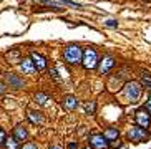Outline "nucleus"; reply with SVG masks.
Returning <instances> with one entry per match:
<instances>
[{"instance_id":"nucleus-1","label":"nucleus","mask_w":151,"mask_h":149,"mask_svg":"<svg viewBox=\"0 0 151 149\" xmlns=\"http://www.w3.org/2000/svg\"><path fill=\"white\" fill-rule=\"evenodd\" d=\"M63 58L70 65H78L83 60V48L80 45H68L63 52Z\"/></svg>"},{"instance_id":"nucleus-2","label":"nucleus","mask_w":151,"mask_h":149,"mask_svg":"<svg viewBox=\"0 0 151 149\" xmlns=\"http://www.w3.org/2000/svg\"><path fill=\"white\" fill-rule=\"evenodd\" d=\"M98 53L95 48H85L83 50V60H81V65H83L85 70H95V68L98 66Z\"/></svg>"},{"instance_id":"nucleus-3","label":"nucleus","mask_w":151,"mask_h":149,"mask_svg":"<svg viewBox=\"0 0 151 149\" xmlns=\"http://www.w3.org/2000/svg\"><path fill=\"white\" fill-rule=\"evenodd\" d=\"M141 96V83L138 81H128L125 85V98L130 103H136Z\"/></svg>"},{"instance_id":"nucleus-4","label":"nucleus","mask_w":151,"mask_h":149,"mask_svg":"<svg viewBox=\"0 0 151 149\" xmlns=\"http://www.w3.org/2000/svg\"><path fill=\"white\" fill-rule=\"evenodd\" d=\"M126 138L130 139V141H133V143H141V141H146V139L150 138V133H148V129L141 128V126H133L128 131Z\"/></svg>"},{"instance_id":"nucleus-5","label":"nucleus","mask_w":151,"mask_h":149,"mask_svg":"<svg viewBox=\"0 0 151 149\" xmlns=\"http://www.w3.org/2000/svg\"><path fill=\"white\" fill-rule=\"evenodd\" d=\"M135 121H136L138 126L148 129V128H150V124H151V113L146 108H140L135 113Z\"/></svg>"},{"instance_id":"nucleus-6","label":"nucleus","mask_w":151,"mask_h":149,"mask_svg":"<svg viewBox=\"0 0 151 149\" xmlns=\"http://www.w3.org/2000/svg\"><path fill=\"white\" fill-rule=\"evenodd\" d=\"M88 141H90V146L93 149H108L110 148V141L105 138V134L95 133L88 138Z\"/></svg>"},{"instance_id":"nucleus-7","label":"nucleus","mask_w":151,"mask_h":149,"mask_svg":"<svg viewBox=\"0 0 151 149\" xmlns=\"http://www.w3.org/2000/svg\"><path fill=\"white\" fill-rule=\"evenodd\" d=\"M115 65H116L115 58L111 57V55H105L98 63V71L101 73V75H108V73L115 68Z\"/></svg>"},{"instance_id":"nucleus-8","label":"nucleus","mask_w":151,"mask_h":149,"mask_svg":"<svg viewBox=\"0 0 151 149\" xmlns=\"http://www.w3.org/2000/svg\"><path fill=\"white\" fill-rule=\"evenodd\" d=\"M20 70L23 75H33L37 71V66H35V63H33L32 58H23L20 63Z\"/></svg>"},{"instance_id":"nucleus-9","label":"nucleus","mask_w":151,"mask_h":149,"mask_svg":"<svg viewBox=\"0 0 151 149\" xmlns=\"http://www.w3.org/2000/svg\"><path fill=\"white\" fill-rule=\"evenodd\" d=\"M5 81H7V85L10 88H13V90H20V88L23 86V81H22L17 75H13V73H5Z\"/></svg>"},{"instance_id":"nucleus-10","label":"nucleus","mask_w":151,"mask_h":149,"mask_svg":"<svg viewBox=\"0 0 151 149\" xmlns=\"http://www.w3.org/2000/svg\"><path fill=\"white\" fill-rule=\"evenodd\" d=\"M30 58L33 60V63H35V66H37V71H42V70H45L47 68V60H45V57H42L40 53H37V52H32Z\"/></svg>"},{"instance_id":"nucleus-11","label":"nucleus","mask_w":151,"mask_h":149,"mask_svg":"<svg viewBox=\"0 0 151 149\" xmlns=\"http://www.w3.org/2000/svg\"><path fill=\"white\" fill-rule=\"evenodd\" d=\"M63 106H65V109H68V111H73V109L78 108V99L75 96H72V94H67V96L63 98Z\"/></svg>"},{"instance_id":"nucleus-12","label":"nucleus","mask_w":151,"mask_h":149,"mask_svg":"<svg viewBox=\"0 0 151 149\" xmlns=\"http://www.w3.org/2000/svg\"><path fill=\"white\" fill-rule=\"evenodd\" d=\"M13 138L18 139V141H25L27 138H28V133H27V129L23 128V126H15V129H13Z\"/></svg>"},{"instance_id":"nucleus-13","label":"nucleus","mask_w":151,"mask_h":149,"mask_svg":"<svg viewBox=\"0 0 151 149\" xmlns=\"http://www.w3.org/2000/svg\"><path fill=\"white\" fill-rule=\"evenodd\" d=\"M103 134H105V138H106L110 143H111V141H116V139H118V136H120V131H118L116 128H106V129L103 131Z\"/></svg>"},{"instance_id":"nucleus-14","label":"nucleus","mask_w":151,"mask_h":149,"mask_svg":"<svg viewBox=\"0 0 151 149\" xmlns=\"http://www.w3.org/2000/svg\"><path fill=\"white\" fill-rule=\"evenodd\" d=\"M27 118L30 119V123L33 124H40L42 123V114L38 113V111H28V114H27Z\"/></svg>"},{"instance_id":"nucleus-15","label":"nucleus","mask_w":151,"mask_h":149,"mask_svg":"<svg viewBox=\"0 0 151 149\" xmlns=\"http://www.w3.org/2000/svg\"><path fill=\"white\" fill-rule=\"evenodd\" d=\"M7 60H8V63H17V62H22V58H20V52L18 50H12V52H8L5 55Z\"/></svg>"},{"instance_id":"nucleus-16","label":"nucleus","mask_w":151,"mask_h":149,"mask_svg":"<svg viewBox=\"0 0 151 149\" xmlns=\"http://www.w3.org/2000/svg\"><path fill=\"white\" fill-rule=\"evenodd\" d=\"M5 148L7 149H18V139L15 138H10L5 141Z\"/></svg>"},{"instance_id":"nucleus-17","label":"nucleus","mask_w":151,"mask_h":149,"mask_svg":"<svg viewBox=\"0 0 151 149\" xmlns=\"http://www.w3.org/2000/svg\"><path fill=\"white\" fill-rule=\"evenodd\" d=\"M35 101H37L38 104H47L48 96L45 94V93H37V94H35Z\"/></svg>"},{"instance_id":"nucleus-18","label":"nucleus","mask_w":151,"mask_h":149,"mask_svg":"<svg viewBox=\"0 0 151 149\" xmlns=\"http://www.w3.org/2000/svg\"><path fill=\"white\" fill-rule=\"evenodd\" d=\"M95 109H96V103L95 101H88V103L85 104V113L86 114H93Z\"/></svg>"},{"instance_id":"nucleus-19","label":"nucleus","mask_w":151,"mask_h":149,"mask_svg":"<svg viewBox=\"0 0 151 149\" xmlns=\"http://www.w3.org/2000/svg\"><path fill=\"white\" fill-rule=\"evenodd\" d=\"M141 86L148 88V90L151 91V78H143L141 76Z\"/></svg>"},{"instance_id":"nucleus-20","label":"nucleus","mask_w":151,"mask_h":149,"mask_svg":"<svg viewBox=\"0 0 151 149\" xmlns=\"http://www.w3.org/2000/svg\"><path fill=\"white\" fill-rule=\"evenodd\" d=\"M60 3H63V5H70V7H77V8H80V3H77V2H72V0H60Z\"/></svg>"},{"instance_id":"nucleus-21","label":"nucleus","mask_w":151,"mask_h":149,"mask_svg":"<svg viewBox=\"0 0 151 149\" xmlns=\"http://www.w3.org/2000/svg\"><path fill=\"white\" fill-rule=\"evenodd\" d=\"M105 25L110 27V28H118V22L116 20H106L105 22Z\"/></svg>"},{"instance_id":"nucleus-22","label":"nucleus","mask_w":151,"mask_h":149,"mask_svg":"<svg viewBox=\"0 0 151 149\" xmlns=\"http://www.w3.org/2000/svg\"><path fill=\"white\" fill-rule=\"evenodd\" d=\"M20 149H38V146H37L35 143H27V144H23Z\"/></svg>"},{"instance_id":"nucleus-23","label":"nucleus","mask_w":151,"mask_h":149,"mask_svg":"<svg viewBox=\"0 0 151 149\" xmlns=\"http://www.w3.org/2000/svg\"><path fill=\"white\" fill-rule=\"evenodd\" d=\"M7 141V136H5V131L0 128V144H4Z\"/></svg>"},{"instance_id":"nucleus-24","label":"nucleus","mask_w":151,"mask_h":149,"mask_svg":"<svg viewBox=\"0 0 151 149\" xmlns=\"http://www.w3.org/2000/svg\"><path fill=\"white\" fill-rule=\"evenodd\" d=\"M68 149H78V143H75V141H72V143H68L67 146Z\"/></svg>"},{"instance_id":"nucleus-25","label":"nucleus","mask_w":151,"mask_h":149,"mask_svg":"<svg viewBox=\"0 0 151 149\" xmlns=\"http://www.w3.org/2000/svg\"><path fill=\"white\" fill-rule=\"evenodd\" d=\"M145 108L148 109V111H150V113H151V94H150V96H148V101H146Z\"/></svg>"},{"instance_id":"nucleus-26","label":"nucleus","mask_w":151,"mask_h":149,"mask_svg":"<svg viewBox=\"0 0 151 149\" xmlns=\"http://www.w3.org/2000/svg\"><path fill=\"white\" fill-rule=\"evenodd\" d=\"M5 90H7V86H5L2 81H0V94H2V93H5Z\"/></svg>"},{"instance_id":"nucleus-27","label":"nucleus","mask_w":151,"mask_h":149,"mask_svg":"<svg viewBox=\"0 0 151 149\" xmlns=\"http://www.w3.org/2000/svg\"><path fill=\"white\" fill-rule=\"evenodd\" d=\"M111 148H121V143H111Z\"/></svg>"},{"instance_id":"nucleus-28","label":"nucleus","mask_w":151,"mask_h":149,"mask_svg":"<svg viewBox=\"0 0 151 149\" xmlns=\"http://www.w3.org/2000/svg\"><path fill=\"white\" fill-rule=\"evenodd\" d=\"M50 149H63V148H62V146H58V144H57V146H52V148H50Z\"/></svg>"},{"instance_id":"nucleus-29","label":"nucleus","mask_w":151,"mask_h":149,"mask_svg":"<svg viewBox=\"0 0 151 149\" xmlns=\"http://www.w3.org/2000/svg\"><path fill=\"white\" fill-rule=\"evenodd\" d=\"M85 149H93V148H91V146H86V148H85Z\"/></svg>"}]
</instances>
